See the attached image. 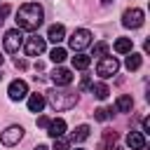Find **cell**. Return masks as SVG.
I'll list each match as a JSON object with an SVG mask.
<instances>
[{
	"mask_svg": "<svg viewBox=\"0 0 150 150\" xmlns=\"http://www.w3.org/2000/svg\"><path fill=\"white\" fill-rule=\"evenodd\" d=\"M42 19H45V9L38 2H26L16 12V26H19V30H30L33 33V30H38L42 26Z\"/></svg>",
	"mask_w": 150,
	"mask_h": 150,
	"instance_id": "obj_1",
	"label": "cell"
},
{
	"mask_svg": "<svg viewBox=\"0 0 150 150\" xmlns=\"http://www.w3.org/2000/svg\"><path fill=\"white\" fill-rule=\"evenodd\" d=\"M45 101H49V105L54 110H70L77 105V94L68 91V89H52V91H47Z\"/></svg>",
	"mask_w": 150,
	"mask_h": 150,
	"instance_id": "obj_2",
	"label": "cell"
},
{
	"mask_svg": "<svg viewBox=\"0 0 150 150\" xmlns=\"http://www.w3.org/2000/svg\"><path fill=\"white\" fill-rule=\"evenodd\" d=\"M117 70H120V61H117L115 56H108V54H105V56H101V61L96 63V75L103 77V80H105V77H112Z\"/></svg>",
	"mask_w": 150,
	"mask_h": 150,
	"instance_id": "obj_3",
	"label": "cell"
},
{
	"mask_svg": "<svg viewBox=\"0 0 150 150\" xmlns=\"http://www.w3.org/2000/svg\"><path fill=\"white\" fill-rule=\"evenodd\" d=\"M68 45H70L73 52H82L84 47L91 45V33H89L87 28H77V30H73V35L68 38Z\"/></svg>",
	"mask_w": 150,
	"mask_h": 150,
	"instance_id": "obj_4",
	"label": "cell"
},
{
	"mask_svg": "<svg viewBox=\"0 0 150 150\" xmlns=\"http://www.w3.org/2000/svg\"><path fill=\"white\" fill-rule=\"evenodd\" d=\"M143 21H145V14L138 7H131V9H127L122 14V26H127V28H141Z\"/></svg>",
	"mask_w": 150,
	"mask_h": 150,
	"instance_id": "obj_5",
	"label": "cell"
},
{
	"mask_svg": "<svg viewBox=\"0 0 150 150\" xmlns=\"http://www.w3.org/2000/svg\"><path fill=\"white\" fill-rule=\"evenodd\" d=\"M2 45H5V52H9V54L19 52V47L23 45V35H21V30H19V28L7 30L5 38H2Z\"/></svg>",
	"mask_w": 150,
	"mask_h": 150,
	"instance_id": "obj_6",
	"label": "cell"
},
{
	"mask_svg": "<svg viewBox=\"0 0 150 150\" xmlns=\"http://www.w3.org/2000/svg\"><path fill=\"white\" fill-rule=\"evenodd\" d=\"M21 138H23V129H21L19 124H12V127H7V129L2 131V136H0V141H2L5 145H9V148H12V145H16Z\"/></svg>",
	"mask_w": 150,
	"mask_h": 150,
	"instance_id": "obj_7",
	"label": "cell"
},
{
	"mask_svg": "<svg viewBox=\"0 0 150 150\" xmlns=\"http://www.w3.org/2000/svg\"><path fill=\"white\" fill-rule=\"evenodd\" d=\"M45 47H47V42H45V38H40V35H30V38L26 40V54H28V56L42 54Z\"/></svg>",
	"mask_w": 150,
	"mask_h": 150,
	"instance_id": "obj_8",
	"label": "cell"
},
{
	"mask_svg": "<svg viewBox=\"0 0 150 150\" xmlns=\"http://www.w3.org/2000/svg\"><path fill=\"white\" fill-rule=\"evenodd\" d=\"M7 94H9V98H12V101H21V98H26V96H28V84H26L23 80H14V82H9Z\"/></svg>",
	"mask_w": 150,
	"mask_h": 150,
	"instance_id": "obj_9",
	"label": "cell"
},
{
	"mask_svg": "<svg viewBox=\"0 0 150 150\" xmlns=\"http://www.w3.org/2000/svg\"><path fill=\"white\" fill-rule=\"evenodd\" d=\"M52 82H54L56 87H68V84L73 82V73H70L68 68H54V70H52Z\"/></svg>",
	"mask_w": 150,
	"mask_h": 150,
	"instance_id": "obj_10",
	"label": "cell"
},
{
	"mask_svg": "<svg viewBox=\"0 0 150 150\" xmlns=\"http://www.w3.org/2000/svg\"><path fill=\"white\" fill-rule=\"evenodd\" d=\"M127 145H129L131 150H143V148H145V136H143V131H129V134H127Z\"/></svg>",
	"mask_w": 150,
	"mask_h": 150,
	"instance_id": "obj_11",
	"label": "cell"
},
{
	"mask_svg": "<svg viewBox=\"0 0 150 150\" xmlns=\"http://www.w3.org/2000/svg\"><path fill=\"white\" fill-rule=\"evenodd\" d=\"M47 134H49L52 138H56V136H63V134H66V120H61V117H56V120H49V124H47Z\"/></svg>",
	"mask_w": 150,
	"mask_h": 150,
	"instance_id": "obj_12",
	"label": "cell"
},
{
	"mask_svg": "<svg viewBox=\"0 0 150 150\" xmlns=\"http://www.w3.org/2000/svg\"><path fill=\"white\" fill-rule=\"evenodd\" d=\"M47 40H52L54 45H59L61 40H66V28L61 23H52L49 30H47Z\"/></svg>",
	"mask_w": 150,
	"mask_h": 150,
	"instance_id": "obj_13",
	"label": "cell"
},
{
	"mask_svg": "<svg viewBox=\"0 0 150 150\" xmlns=\"http://www.w3.org/2000/svg\"><path fill=\"white\" fill-rule=\"evenodd\" d=\"M131 108H134V98L129 94L117 96V101H115V110L117 112H131Z\"/></svg>",
	"mask_w": 150,
	"mask_h": 150,
	"instance_id": "obj_14",
	"label": "cell"
},
{
	"mask_svg": "<svg viewBox=\"0 0 150 150\" xmlns=\"http://www.w3.org/2000/svg\"><path fill=\"white\" fill-rule=\"evenodd\" d=\"M45 103H47V101H45L42 94H30V96H28V110H30V112H40V110L45 108Z\"/></svg>",
	"mask_w": 150,
	"mask_h": 150,
	"instance_id": "obj_15",
	"label": "cell"
},
{
	"mask_svg": "<svg viewBox=\"0 0 150 150\" xmlns=\"http://www.w3.org/2000/svg\"><path fill=\"white\" fill-rule=\"evenodd\" d=\"M131 49H134L131 38H117V40H115V52H117V54H129Z\"/></svg>",
	"mask_w": 150,
	"mask_h": 150,
	"instance_id": "obj_16",
	"label": "cell"
},
{
	"mask_svg": "<svg viewBox=\"0 0 150 150\" xmlns=\"http://www.w3.org/2000/svg\"><path fill=\"white\" fill-rule=\"evenodd\" d=\"M89 63H91V59H89L87 54H82V52H77V54L73 56V68H77V70H87Z\"/></svg>",
	"mask_w": 150,
	"mask_h": 150,
	"instance_id": "obj_17",
	"label": "cell"
},
{
	"mask_svg": "<svg viewBox=\"0 0 150 150\" xmlns=\"http://www.w3.org/2000/svg\"><path fill=\"white\" fill-rule=\"evenodd\" d=\"M89 89H91V94H94L98 101H105V98H108V94H110L108 84H103V82H96V84H91Z\"/></svg>",
	"mask_w": 150,
	"mask_h": 150,
	"instance_id": "obj_18",
	"label": "cell"
},
{
	"mask_svg": "<svg viewBox=\"0 0 150 150\" xmlns=\"http://www.w3.org/2000/svg\"><path fill=\"white\" fill-rule=\"evenodd\" d=\"M141 63H143V59H141V54H134V52H129V56H127V61H124V66H127L129 70H138V68H141Z\"/></svg>",
	"mask_w": 150,
	"mask_h": 150,
	"instance_id": "obj_19",
	"label": "cell"
},
{
	"mask_svg": "<svg viewBox=\"0 0 150 150\" xmlns=\"http://www.w3.org/2000/svg\"><path fill=\"white\" fill-rule=\"evenodd\" d=\"M87 138H89V127H87V124H80V127L73 131V141L82 143V141H87Z\"/></svg>",
	"mask_w": 150,
	"mask_h": 150,
	"instance_id": "obj_20",
	"label": "cell"
},
{
	"mask_svg": "<svg viewBox=\"0 0 150 150\" xmlns=\"http://www.w3.org/2000/svg\"><path fill=\"white\" fill-rule=\"evenodd\" d=\"M66 56H68V54H66V49H63V47H54V49H52V54H49V59H52L54 63H63V61H66Z\"/></svg>",
	"mask_w": 150,
	"mask_h": 150,
	"instance_id": "obj_21",
	"label": "cell"
},
{
	"mask_svg": "<svg viewBox=\"0 0 150 150\" xmlns=\"http://www.w3.org/2000/svg\"><path fill=\"white\" fill-rule=\"evenodd\" d=\"M94 117H96L98 122H105V120L112 117V108H96V110H94Z\"/></svg>",
	"mask_w": 150,
	"mask_h": 150,
	"instance_id": "obj_22",
	"label": "cell"
},
{
	"mask_svg": "<svg viewBox=\"0 0 150 150\" xmlns=\"http://www.w3.org/2000/svg\"><path fill=\"white\" fill-rule=\"evenodd\" d=\"M54 150H70V141L63 138V136H56L54 138Z\"/></svg>",
	"mask_w": 150,
	"mask_h": 150,
	"instance_id": "obj_23",
	"label": "cell"
},
{
	"mask_svg": "<svg viewBox=\"0 0 150 150\" xmlns=\"http://www.w3.org/2000/svg\"><path fill=\"white\" fill-rule=\"evenodd\" d=\"M108 54V45L105 42H96L94 45V56H105Z\"/></svg>",
	"mask_w": 150,
	"mask_h": 150,
	"instance_id": "obj_24",
	"label": "cell"
},
{
	"mask_svg": "<svg viewBox=\"0 0 150 150\" xmlns=\"http://www.w3.org/2000/svg\"><path fill=\"white\" fill-rule=\"evenodd\" d=\"M7 14H9V5H2V7H0V23L7 19Z\"/></svg>",
	"mask_w": 150,
	"mask_h": 150,
	"instance_id": "obj_25",
	"label": "cell"
},
{
	"mask_svg": "<svg viewBox=\"0 0 150 150\" xmlns=\"http://www.w3.org/2000/svg\"><path fill=\"white\" fill-rule=\"evenodd\" d=\"M89 87H91V82H89V77L84 75V77H82V82H80V89H89Z\"/></svg>",
	"mask_w": 150,
	"mask_h": 150,
	"instance_id": "obj_26",
	"label": "cell"
},
{
	"mask_svg": "<svg viewBox=\"0 0 150 150\" xmlns=\"http://www.w3.org/2000/svg\"><path fill=\"white\" fill-rule=\"evenodd\" d=\"M38 124H40L42 129H47V124H49V117H45V115H42V117H38Z\"/></svg>",
	"mask_w": 150,
	"mask_h": 150,
	"instance_id": "obj_27",
	"label": "cell"
},
{
	"mask_svg": "<svg viewBox=\"0 0 150 150\" xmlns=\"http://www.w3.org/2000/svg\"><path fill=\"white\" fill-rule=\"evenodd\" d=\"M14 66H16L19 70H23V68H26V61H23V59H16V61H14Z\"/></svg>",
	"mask_w": 150,
	"mask_h": 150,
	"instance_id": "obj_28",
	"label": "cell"
},
{
	"mask_svg": "<svg viewBox=\"0 0 150 150\" xmlns=\"http://www.w3.org/2000/svg\"><path fill=\"white\" fill-rule=\"evenodd\" d=\"M148 131H150V120L145 117V120H143V134H148Z\"/></svg>",
	"mask_w": 150,
	"mask_h": 150,
	"instance_id": "obj_29",
	"label": "cell"
},
{
	"mask_svg": "<svg viewBox=\"0 0 150 150\" xmlns=\"http://www.w3.org/2000/svg\"><path fill=\"white\" fill-rule=\"evenodd\" d=\"M108 150H122V148H120V145H117V143H112V145H110V148H108Z\"/></svg>",
	"mask_w": 150,
	"mask_h": 150,
	"instance_id": "obj_30",
	"label": "cell"
},
{
	"mask_svg": "<svg viewBox=\"0 0 150 150\" xmlns=\"http://www.w3.org/2000/svg\"><path fill=\"white\" fill-rule=\"evenodd\" d=\"M33 150H49V148H47V145H35Z\"/></svg>",
	"mask_w": 150,
	"mask_h": 150,
	"instance_id": "obj_31",
	"label": "cell"
},
{
	"mask_svg": "<svg viewBox=\"0 0 150 150\" xmlns=\"http://www.w3.org/2000/svg\"><path fill=\"white\" fill-rule=\"evenodd\" d=\"M0 66H2V56H0Z\"/></svg>",
	"mask_w": 150,
	"mask_h": 150,
	"instance_id": "obj_32",
	"label": "cell"
},
{
	"mask_svg": "<svg viewBox=\"0 0 150 150\" xmlns=\"http://www.w3.org/2000/svg\"><path fill=\"white\" fill-rule=\"evenodd\" d=\"M103 2H112V0H103Z\"/></svg>",
	"mask_w": 150,
	"mask_h": 150,
	"instance_id": "obj_33",
	"label": "cell"
},
{
	"mask_svg": "<svg viewBox=\"0 0 150 150\" xmlns=\"http://www.w3.org/2000/svg\"><path fill=\"white\" fill-rule=\"evenodd\" d=\"M77 150H82V148H77Z\"/></svg>",
	"mask_w": 150,
	"mask_h": 150,
	"instance_id": "obj_34",
	"label": "cell"
}]
</instances>
